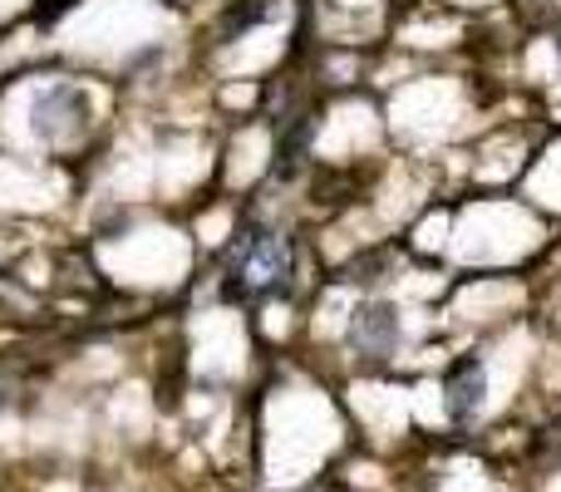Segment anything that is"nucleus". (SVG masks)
<instances>
[{
	"label": "nucleus",
	"instance_id": "obj_1",
	"mask_svg": "<svg viewBox=\"0 0 561 492\" xmlns=\"http://www.w3.org/2000/svg\"><path fill=\"white\" fill-rule=\"evenodd\" d=\"M286 276H290L286 242L272 237V232L247 237L242 256H237V266H232V286L242 290V296H272V290L286 286Z\"/></svg>",
	"mask_w": 561,
	"mask_h": 492
},
{
	"label": "nucleus",
	"instance_id": "obj_2",
	"mask_svg": "<svg viewBox=\"0 0 561 492\" xmlns=\"http://www.w3.org/2000/svg\"><path fill=\"white\" fill-rule=\"evenodd\" d=\"M350 345H355L359 359L369 365H389L399 350V316L385 300H369V306L355 310V325H350Z\"/></svg>",
	"mask_w": 561,
	"mask_h": 492
},
{
	"label": "nucleus",
	"instance_id": "obj_3",
	"mask_svg": "<svg viewBox=\"0 0 561 492\" xmlns=\"http://www.w3.org/2000/svg\"><path fill=\"white\" fill-rule=\"evenodd\" d=\"M488 394V375H483V359H454V369H448V414L463 424V419L478 414V404H483Z\"/></svg>",
	"mask_w": 561,
	"mask_h": 492
}]
</instances>
